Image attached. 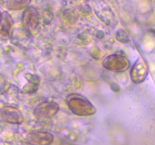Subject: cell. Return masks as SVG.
<instances>
[{"instance_id":"11","label":"cell","mask_w":155,"mask_h":145,"mask_svg":"<svg viewBox=\"0 0 155 145\" xmlns=\"http://www.w3.org/2000/svg\"><path fill=\"white\" fill-rule=\"evenodd\" d=\"M31 0H5V5L11 11H19L27 8Z\"/></svg>"},{"instance_id":"5","label":"cell","mask_w":155,"mask_h":145,"mask_svg":"<svg viewBox=\"0 0 155 145\" xmlns=\"http://www.w3.org/2000/svg\"><path fill=\"white\" fill-rule=\"evenodd\" d=\"M103 65L106 69L112 71H124L130 66V62L122 56L113 54L104 59Z\"/></svg>"},{"instance_id":"4","label":"cell","mask_w":155,"mask_h":145,"mask_svg":"<svg viewBox=\"0 0 155 145\" xmlns=\"http://www.w3.org/2000/svg\"><path fill=\"white\" fill-rule=\"evenodd\" d=\"M54 137L49 132L43 131H31L26 137V143L30 145H50Z\"/></svg>"},{"instance_id":"13","label":"cell","mask_w":155,"mask_h":145,"mask_svg":"<svg viewBox=\"0 0 155 145\" xmlns=\"http://www.w3.org/2000/svg\"><path fill=\"white\" fill-rule=\"evenodd\" d=\"M22 140L19 137H17V136H12L10 138H8L5 141V145H21L22 144Z\"/></svg>"},{"instance_id":"3","label":"cell","mask_w":155,"mask_h":145,"mask_svg":"<svg viewBox=\"0 0 155 145\" xmlns=\"http://www.w3.org/2000/svg\"><path fill=\"white\" fill-rule=\"evenodd\" d=\"M2 120L11 125H20L24 121L22 113L13 106H4L0 109Z\"/></svg>"},{"instance_id":"1","label":"cell","mask_w":155,"mask_h":145,"mask_svg":"<svg viewBox=\"0 0 155 145\" xmlns=\"http://www.w3.org/2000/svg\"><path fill=\"white\" fill-rule=\"evenodd\" d=\"M70 109L77 116H90L95 113V109L85 98L79 95H71L68 101Z\"/></svg>"},{"instance_id":"12","label":"cell","mask_w":155,"mask_h":145,"mask_svg":"<svg viewBox=\"0 0 155 145\" xmlns=\"http://www.w3.org/2000/svg\"><path fill=\"white\" fill-rule=\"evenodd\" d=\"M10 86L8 81L3 76L0 75V96L4 95Z\"/></svg>"},{"instance_id":"6","label":"cell","mask_w":155,"mask_h":145,"mask_svg":"<svg viewBox=\"0 0 155 145\" xmlns=\"http://www.w3.org/2000/svg\"><path fill=\"white\" fill-rule=\"evenodd\" d=\"M59 107L54 102H43L38 105L34 110L35 116L39 118L50 119L58 112Z\"/></svg>"},{"instance_id":"7","label":"cell","mask_w":155,"mask_h":145,"mask_svg":"<svg viewBox=\"0 0 155 145\" xmlns=\"http://www.w3.org/2000/svg\"><path fill=\"white\" fill-rule=\"evenodd\" d=\"M13 30V20L10 14L3 11L0 18V37L3 39L10 38Z\"/></svg>"},{"instance_id":"2","label":"cell","mask_w":155,"mask_h":145,"mask_svg":"<svg viewBox=\"0 0 155 145\" xmlns=\"http://www.w3.org/2000/svg\"><path fill=\"white\" fill-rule=\"evenodd\" d=\"M23 25L30 33L37 29L41 21L40 14L36 8L30 6L26 8L22 15Z\"/></svg>"},{"instance_id":"14","label":"cell","mask_w":155,"mask_h":145,"mask_svg":"<svg viewBox=\"0 0 155 145\" xmlns=\"http://www.w3.org/2000/svg\"><path fill=\"white\" fill-rule=\"evenodd\" d=\"M1 16H2V13L0 12V18H1Z\"/></svg>"},{"instance_id":"9","label":"cell","mask_w":155,"mask_h":145,"mask_svg":"<svg viewBox=\"0 0 155 145\" xmlns=\"http://www.w3.org/2000/svg\"><path fill=\"white\" fill-rule=\"evenodd\" d=\"M147 68L144 62L141 60H138V61L135 63L131 71L132 80L135 83H140L145 79L147 73Z\"/></svg>"},{"instance_id":"10","label":"cell","mask_w":155,"mask_h":145,"mask_svg":"<svg viewBox=\"0 0 155 145\" xmlns=\"http://www.w3.org/2000/svg\"><path fill=\"white\" fill-rule=\"evenodd\" d=\"M95 14L104 21H111L115 18L114 14L111 11V9L104 3H98L95 5Z\"/></svg>"},{"instance_id":"8","label":"cell","mask_w":155,"mask_h":145,"mask_svg":"<svg viewBox=\"0 0 155 145\" xmlns=\"http://www.w3.org/2000/svg\"><path fill=\"white\" fill-rule=\"evenodd\" d=\"M30 36V33L24 27H16L12 30V34L10 36V40L12 44L15 45H21L27 42Z\"/></svg>"}]
</instances>
